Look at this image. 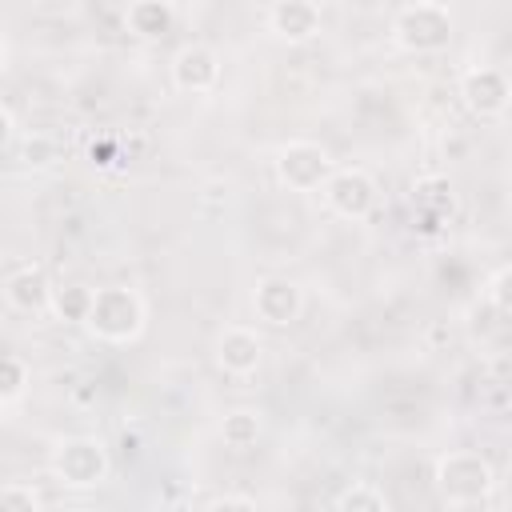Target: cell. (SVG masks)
I'll use <instances>...</instances> for the list:
<instances>
[{"label":"cell","mask_w":512,"mask_h":512,"mask_svg":"<svg viewBox=\"0 0 512 512\" xmlns=\"http://www.w3.org/2000/svg\"><path fill=\"white\" fill-rule=\"evenodd\" d=\"M412 208L416 216L424 220V232H436L440 224H448L460 208V196H456V184L448 176H420L412 184Z\"/></svg>","instance_id":"12"},{"label":"cell","mask_w":512,"mask_h":512,"mask_svg":"<svg viewBox=\"0 0 512 512\" xmlns=\"http://www.w3.org/2000/svg\"><path fill=\"white\" fill-rule=\"evenodd\" d=\"M340 512H388V496L372 484H352L332 500Z\"/></svg>","instance_id":"18"},{"label":"cell","mask_w":512,"mask_h":512,"mask_svg":"<svg viewBox=\"0 0 512 512\" xmlns=\"http://www.w3.org/2000/svg\"><path fill=\"white\" fill-rule=\"evenodd\" d=\"M432 484H436V492H440V500L448 508H476L496 488V472H492V460L484 452L452 448V452L436 456Z\"/></svg>","instance_id":"1"},{"label":"cell","mask_w":512,"mask_h":512,"mask_svg":"<svg viewBox=\"0 0 512 512\" xmlns=\"http://www.w3.org/2000/svg\"><path fill=\"white\" fill-rule=\"evenodd\" d=\"M252 312L268 328H288L304 312V288L288 276H264L252 288Z\"/></svg>","instance_id":"8"},{"label":"cell","mask_w":512,"mask_h":512,"mask_svg":"<svg viewBox=\"0 0 512 512\" xmlns=\"http://www.w3.org/2000/svg\"><path fill=\"white\" fill-rule=\"evenodd\" d=\"M4 68H8V40L0 36V72H4Z\"/></svg>","instance_id":"25"},{"label":"cell","mask_w":512,"mask_h":512,"mask_svg":"<svg viewBox=\"0 0 512 512\" xmlns=\"http://www.w3.org/2000/svg\"><path fill=\"white\" fill-rule=\"evenodd\" d=\"M40 504H44V496L36 492V484H28V480L0 484V512H36Z\"/></svg>","instance_id":"20"},{"label":"cell","mask_w":512,"mask_h":512,"mask_svg":"<svg viewBox=\"0 0 512 512\" xmlns=\"http://www.w3.org/2000/svg\"><path fill=\"white\" fill-rule=\"evenodd\" d=\"M204 508H256V496L248 492H216L204 500Z\"/></svg>","instance_id":"23"},{"label":"cell","mask_w":512,"mask_h":512,"mask_svg":"<svg viewBox=\"0 0 512 512\" xmlns=\"http://www.w3.org/2000/svg\"><path fill=\"white\" fill-rule=\"evenodd\" d=\"M172 84L188 96H204L220 84V56L208 44H184L172 56Z\"/></svg>","instance_id":"10"},{"label":"cell","mask_w":512,"mask_h":512,"mask_svg":"<svg viewBox=\"0 0 512 512\" xmlns=\"http://www.w3.org/2000/svg\"><path fill=\"white\" fill-rule=\"evenodd\" d=\"M264 360V340L244 328V324H228L220 336H216V364L228 372V376H252Z\"/></svg>","instance_id":"13"},{"label":"cell","mask_w":512,"mask_h":512,"mask_svg":"<svg viewBox=\"0 0 512 512\" xmlns=\"http://www.w3.org/2000/svg\"><path fill=\"white\" fill-rule=\"evenodd\" d=\"M260 432H264V420H260L256 408H232V412H224V420H220V440H224L228 448H236V452L252 448V444L260 440Z\"/></svg>","instance_id":"15"},{"label":"cell","mask_w":512,"mask_h":512,"mask_svg":"<svg viewBox=\"0 0 512 512\" xmlns=\"http://www.w3.org/2000/svg\"><path fill=\"white\" fill-rule=\"evenodd\" d=\"M452 36H456V20H452L444 0H416V4L400 8L396 20H392L396 48H404L412 56L444 52L452 44Z\"/></svg>","instance_id":"3"},{"label":"cell","mask_w":512,"mask_h":512,"mask_svg":"<svg viewBox=\"0 0 512 512\" xmlns=\"http://www.w3.org/2000/svg\"><path fill=\"white\" fill-rule=\"evenodd\" d=\"M88 156H92V164L108 168L112 160H120V136H104L100 144H92V148H88Z\"/></svg>","instance_id":"22"},{"label":"cell","mask_w":512,"mask_h":512,"mask_svg":"<svg viewBox=\"0 0 512 512\" xmlns=\"http://www.w3.org/2000/svg\"><path fill=\"white\" fill-rule=\"evenodd\" d=\"M92 292L88 284H64V288H52V304H48V316H56L60 324H84L88 308H92Z\"/></svg>","instance_id":"16"},{"label":"cell","mask_w":512,"mask_h":512,"mask_svg":"<svg viewBox=\"0 0 512 512\" xmlns=\"http://www.w3.org/2000/svg\"><path fill=\"white\" fill-rule=\"evenodd\" d=\"M12 136H16V116H12L8 104H0V148H4Z\"/></svg>","instance_id":"24"},{"label":"cell","mask_w":512,"mask_h":512,"mask_svg":"<svg viewBox=\"0 0 512 512\" xmlns=\"http://www.w3.org/2000/svg\"><path fill=\"white\" fill-rule=\"evenodd\" d=\"M48 468H52V480H60L64 488L88 492V488H100L108 480L112 460H108V448L96 436H64L52 448Z\"/></svg>","instance_id":"4"},{"label":"cell","mask_w":512,"mask_h":512,"mask_svg":"<svg viewBox=\"0 0 512 512\" xmlns=\"http://www.w3.org/2000/svg\"><path fill=\"white\" fill-rule=\"evenodd\" d=\"M320 196L340 220H368L380 204V184L364 168H332L320 184Z\"/></svg>","instance_id":"6"},{"label":"cell","mask_w":512,"mask_h":512,"mask_svg":"<svg viewBox=\"0 0 512 512\" xmlns=\"http://www.w3.org/2000/svg\"><path fill=\"white\" fill-rule=\"evenodd\" d=\"M148 304L128 284H108L92 292V308L84 316V328L104 344H132L144 332Z\"/></svg>","instance_id":"2"},{"label":"cell","mask_w":512,"mask_h":512,"mask_svg":"<svg viewBox=\"0 0 512 512\" xmlns=\"http://www.w3.org/2000/svg\"><path fill=\"white\" fill-rule=\"evenodd\" d=\"M52 288H56V284L48 280V272H44L40 264H16V268L4 276V284H0L8 308H12V312H24V316L48 312Z\"/></svg>","instance_id":"9"},{"label":"cell","mask_w":512,"mask_h":512,"mask_svg":"<svg viewBox=\"0 0 512 512\" xmlns=\"http://www.w3.org/2000/svg\"><path fill=\"white\" fill-rule=\"evenodd\" d=\"M460 100H464V108H468L472 116H480V120H496V116L508 112L512 84H508V76H504L500 68H492V64H476V68H468V72L460 76Z\"/></svg>","instance_id":"7"},{"label":"cell","mask_w":512,"mask_h":512,"mask_svg":"<svg viewBox=\"0 0 512 512\" xmlns=\"http://www.w3.org/2000/svg\"><path fill=\"white\" fill-rule=\"evenodd\" d=\"M124 24L136 40H164L176 24V4L172 0H132L124 12Z\"/></svg>","instance_id":"14"},{"label":"cell","mask_w":512,"mask_h":512,"mask_svg":"<svg viewBox=\"0 0 512 512\" xmlns=\"http://www.w3.org/2000/svg\"><path fill=\"white\" fill-rule=\"evenodd\" d=\"M20 160H24L28 168H56V164L64 160V148H60V140H56L52 132H32V136H24V144H20Z\"/></svg>","instance_id":"17"},{"label":"cell","mask_w":512,"mask_h":512,"mask_svg":"<svg viewBox=\"0 0 512 512\" xmlns=\"http://www.w3.org/2000/svg\"><path fill=\"white\" fill-rule=\"evenodd\" d=\"M504 284H508V268H496L488 280V300H492L496 316H508V288Z\"/></svg>","instance_id":"21"},{"label":"cell","mask_w":512,"mask_h":512,"mask_svg":"<svg viewBox=\"0 0 512 512\" xmlns=\"http://www.w3.org/2000/svg\"><path fill=\"white\" fill-rule=\"evenodd\" d=\"M324 12L316 0H276L268 8V28L288 44H308L320 36Z\"/></svg>","instance_id":"11"},{"label":"cell","mask_w":512,"mask_h":512,"mask_svg":"<svg viewBox=\"0 0 512 512\" xmlns=\"http://www.w3.org/2000/svg\"><path fill=\"white\" fill-rule=\"evenodd\" d=\"M24 388H28V364L20 356H12V352L0 348V404L20 400Z\"/></svg>","instance_id":"19"},{"label":"cell","mask_w":512,"mask_h":512,"mask_svg":"<svg viewBox=\"0 0 512 512\" xmlns=\"http://www.w3.org/2000/svg\"><path fill=\"white\" fill-rule=\"evenodd\" d=\"M276 180L288 188V192H320V184L328 180V172L336 168L328 148L316 144V140H288L276 148Z\"/></svg>","instance_id":"5"}]
</instances>
